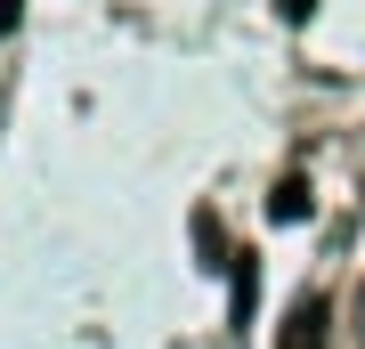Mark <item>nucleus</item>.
Wrapping results in <instances>:
<instances>
[{
  "label": "nucleus",
  "mask_w": 365,
  "mask_h": 349,
  "mask_svg": "<svg viewBox=\"0 0 365 349\" xmlns=\"http://www.w3.org/2000/svg\"><path fill=\"white\" fill-rule=\"evenodd\" d=\"M16 9H25V0H0V41L16 33Z\"/></svg>",
  "instance_id": "5"
},
{
  "label": "nucleus",
  "mask_w": 365,
  "mask_h": 349,
  "mask_svg": "<svg viewBox=\"0 0 365 349\" xmlns=\"http://www.w3.org/2000/svg\"><path fill=\"white\" fill-rule=\"evenodd\" d=\"M227 268H235V325H252V309H260V260L227 252Z\"/></svg>",
  "instance_id": "2"
},
{
  "label": "nucleus",
  "mask_w": 365,
  "mask_h": 349,
  "mask_svg": "<svg viewBox=\"0 0 365 349\" xmlns=\"http://www.w3.org/2000/svg\"><path fill=\"white\" fill-rule=\"evenodd\" d=\"M357 349H365V300H357Z\"/></svg>",
  "instance_id": "6"
},
{
  "label": "nucleus",
  "mask_w": 365,
  "mask_h": 349,
  "mask_svg": "<svg viewBox=\"0 0 365 349\" xmlns=\"http://www.w3.org/2000/svg\"><path fill=\"white\" fill-rule=\"evenodd\" d=\"M276 9H284L292 25H309V16H317V0H276Z\"/></svg>",
  "instance_id": "4"
},
{
  "label": "nucleus",
  "mask_w": 365,
  "mask_h": 349,
  "mask_svg": "<svg viewBox=\"0 0 365 349\" xmlns=\"http://www.w3.org/2000/svg\"><path fill=\"white\" fill-rule=\"evenodd\" d=\"M325 325H333V309H325V300H292V317H284V341H276V349H325Z\"/></svg>",
  "instance_id": "1"
},
{
  "label": "nucleus",
  "mask_w": 365,
  "mask_h": 349,
  "mask_svg": "<svg viewBox=\"0 0 365 349\" xmlns=\"http://www.w3.org/2000/svg\"><path fill=\"white\" fill-rule=\"evenodd\" d=\"M268 211H276V220H284V228H292V220H309V211H317V195H309V179H284V187L268 195Z\"/></svg>",
  "instance_id": "3"
}]
</instances>
